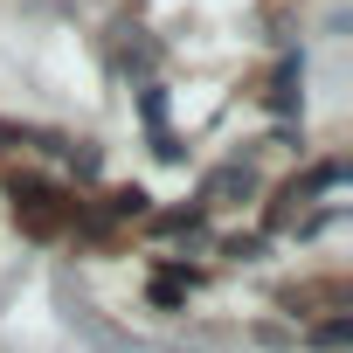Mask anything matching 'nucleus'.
I'll return each mask as SVG.
<instances>
[{
    "instance_id": "2",
    "label": "nucleus",
    "mask_w": 353,
    "mask_h": 353,
    "mask_svg": "<svg viewBox=\"0 0 353 353\" xmlns=\"http://www.w3.org/2000/svg\"><path fill=\"white\" fill-rule=\"evenodd\" d=\"M139 104H145V132H152V152H159V159H181V145H173V132H166V97L145 83V90H139Z\"/></svg>"
},
{
    "instance_id": "5",
    "label": "nucleus",
    "mask_w": 353,
    "mask_h": 353,
    "mask_svg": "<svg viewBox=\"0 0 353 353\" xmlns=\"http://www.w3.org/2000/svg\"><path fill=\"white\" fill-rule=\"evenodd\" d=\"M111 215H132V222H139V215H145V194H139V188H118V194H111Z\"/></svg>"
},
{
    "instance_id": "4",
    "label": "nucleus",
    "mask_w": 353,
    "mask_h": 353,
    "mask_svg": "<svg viewBox=\"0 0 353 353\" xmlns=\"http://www.w3.org/2000/svg\"><path fill=\"white\" fill-rule=\"evenodd\" d=\"M346 339H353V319H346V312H339V319H325V325L312 332V346H346Z\"/></svg>"
},
{
    "instance_id": "6",
    "label": "nucleus",
    "mask_w": 353,
    "mask_h": 353,
    "mask_svg": "<svg viewBox=\"0 0 353 353\" xmlns=\"http://www.w3.org/2000/svg\"><path fill=\"white\" fill-rule=\"evenodd\" d=\"M291 83H298V63H284V70H277V90H270V104H277V111H291Z\"/></svg>"
},
{
    "instance_id": "1",
    "label": "nucleus",
    "mask_w": 353,
    "mask_h": 353,
    "mask_svg": "<svg viewBox=\"0 0 353 353\" xmlns=\"http://www.w3.org/2000/svg\"><path fill=\"white\" fill-rule=\"evenodd\" d=\"M8 194H14V222H21L28 236H63V229L77 222V194H63V188H49V181H14Z\"/></svg>"
},
{
    "instance_id": "3",
    "label": "nucleus",
    "mask_w": 353,
    "mask_h": 353,
    "mask_svg": "<svg viewBox=\"0 0 353 353\" xmlns=\"http://www.w3.org/2000/svg\"><path fill=\"white\" fill-rule=\"evenodd\" d=\"M188 284H194V277H181V270H159V277H152V305H159V312L188 305Z\"/></svg>"
}]
</instances>
